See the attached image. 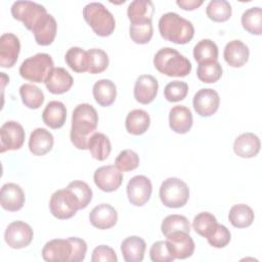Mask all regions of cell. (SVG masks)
I'll list each match as a JSON object with an SVG mask.
<instances>
[{"instance_id": "1", "label": "cell", "mask_w": 262, "mask_h": 262, "mask_svg": "<svg viewBox=\"0 0 262 262\" xmlns=\"http://www.w3.org/2000/svg\"><path fill=\"white\" fill-rule=\"evenodd\" d=\"M98 115L96 110L89 103L78 104L72 115L71 141L78 149H88L90 137L97 128Z\"/></svg>"}, {"instance_id": "2", "label": "cell", "mask_w": 262, "mask_h": 262, "mask_svg": "<svg viewBox=\"0 0 262 262\" xmlns=\"http://www.w3.org/2000/svg\"><path fill=\"white\" fill-rule=\"evenodd\" d=\"M86 252V242L72 236L47 242L42 249V257L48 262H80L85 259Z\"/></svg>"}, {"instance_id": "3", "label": "cell", "mask_w": 262, "mask_h": 262, "mask_svg": "<svg viewBox=\"0 0 262 262\" xmlns=\"http://www.w3.org/2000/svg\"><path fill=\"white\" fill-rule=\"evenodd\" d=\"M159 32L163 39L175 44H186L194 35L190 20L175 12H167L159 19Z\"/></svg>"}, {"instance_id": "4", "label": "cell", "mask_w": 262, "mask_h": 262, "mask_svg": "<svg viewBox=\"0 0 262 262\" xmlns=\"http://www.w3.org/2000/svg\"><path fill=\"white\" fill-rule=\"evenodd\" d=\"M154 66L168 77H186L191 71L189 59L171 47H163L155 54Z\"/></svg>"}, {"instance_id": "5", "label": "cell", "mask_w": 262, "mask_h": 262, "mask_svg": "<svg viewBox=\"0 0 262 262\" xmlns=\"http://www.w3.org/2000/svg\"><path fill=\"white\" fill-rule=\"evenodd\" d=\"M83 16L93 32L100 37H107L115 31V17L102 3L90 2L86 4L83 8Z\"/></svg>"}, {"instance_id": "6", "label": "cell", "mask_w": 262, "mask_h": 262, "mask_svg": "<svg viewBox=\"0 0 262 262\" xmlns=\"http://www.w3.org/2000/svg\"><path fill=\"white\" fill-rule=\"evenodd\" d=\"M53 60L47 53H37L25 59L19 67V75L34 83H45L53 70Z\"/></svg>"}, {"instance_id": "7", "label": "cell", "mask_w": 262, "mask_h": 262, "mask_svg": "<svg viewBox=\"0 0 262 262\" xmlns=\"http://www.w3.org/2000/svg\"><path fill=\"white\" fill-rule=\"evenodd\" d=\"M160 200L168 208H181L186 205L189 199V188L187 184L176 177L164 180L160 186Z\"/></svg>"}, {"instance_id": "8", "label": "cell", "mask_w": 262, "mask_h": 262, "mask_svg": "<svg viewBox=\"0 0 262 262\" xmlns=\"http://www.w3.org/2000/svg\"><path fill=\"white\" fill-rule=\"evenodd\" d=\"M49 208L51 214L60 220L70 219L80 210V204L77 198L70 189L62 188L54 191L50 198Z\"/></svg>"}, {"instance_id": "9", "label": "cell", "mask_w": 262, "mask_h": 262, "mask_svg": "<svg viewBox=\"0 0 262 262\" xmlns=\"http://www.w3.org/2000/svg\"><path fill=\"white\" fill-rule=\"evenodd\" d=\"M10 10L13 18L21 21L24 26L30 31L33 30L38 19L47 13V10L43 5L26 0L15 1L12 4Z\"/></svg>"}, {"instance_id": "10", "label": "cell", "mask_w": 262, "mask_h": 262, "mask_svg": "<svg viewBox=\"0 0 262 262\" xmlns=\"http://www.w3.org/2000/svg\"><path fill=\"white\" fill-rule=\"evenodd\" d=\"M34 237L32 227L20 220L13 221L5 229V243L12 249H23L28 247Z\"/></svg>"}, {"instance_id": "11", "label": "cell", "mask_w": 262, "mask_h": 262, "mask_svg": "<svg viewBox=\"0 0 262 262\" xmlns=\"http://www.w3.org/2000/svg\"><path fill=\"white\" fill-rule=\"evenodd\" d=\"M25 130L15 121H7L0 128V151L19 149L25 141Z\"/></svg>"}, {"instance_id": "12", "label": "cell", "mask_w": 262, "mask_h": 262, "mask_svg": "<svg viewBox=\"0 0 262 262\" xmlns=\"http://www.w3.org/2000/svg\"><path fill=\"white\" fill-rule=\"evenodd\" d=\"M151 192V181L144 175L132 177L127 184V196L133 206L141 207L145 205L149 201Z\"/></svg>"}, {"instance_id": "13", "label": "cell", "mask_w": 262, "mask_h": 262, "mask_svg": "<svg viewBox=\"0 0 262 262\" xmlns=\"http://www.w3.org/2000/svg\"><path fill=\"white\" fill-rule=\"evenodd\" d=\"M95 185L104 192L117 190L123 181V173L114 165L101 166L93 174Z\"/></svg>"}, {"instance_id": "14", "label": "cell", "mask_w": 262, "mask_h": 262, "mask_svg": "<svg viewBox=\"0 0 262 262\" xmlns=\"http://www.w3.org/2000/svg\"><path fill=\"white\" fill-rule=\"evenodd\" d=\"M166 244L174 259H186L194 252V242L188 232L175 231L166 236Z\"/></svg>"}, {"instance_id": "15", "label": "cell", "mask_w": 262, "mask_h": 262, "mask_svg": "<svg viewBox=\"0 0 262 262\" xmlns=\"http://www.w3.org/2000/svg\"><path fill=\"white\" fill-rule=\"evenodd\" d=\"M220 97L216 90L212 88H202L193 96L192 105L201 117H211L219 107Z\"/></svg>"}, {"instance_id": "16", "label": "cell", "mask_w": 262, "mask_h": 262, "mask_svg": "<svg viewBox=\"0 0 262 262\" xmlns=\"http://www.w3.org/2000/svg\"><path fill=\"white\" fill-rule=\"evenodd\" d=\"M19 51V39L12 33L3 34L0 37V67L12 68L17 61Z\"/></svg>"}, {"instance_id": "17", "label": "cell", "mask_w": 262, "mask_h": 262, "mask_svg": "<svg viewBox=\"0 0 262 262\" xmlns=\"http://www.w3.org/2000/svg\"><path fill=\"white\" fill-rule=\"evenodd\" d=\"M35 41L41 46L50 45L56 36L57 24L55 18L48 12L42 15L32 30Z\"/></svg>"}, {"instance_id": "18", "label": "cell", "mask_w": 262, "mask_h": 262, "mask_svg": "<svg viewBox=\"0 0 262 262\" xmlns=\"http://www.w3.org/2000/svg\"><path fill=\"white\" fill-rule=\"evenodd\" d=\"M25 192L16 183H5L0 192L1 207L8 212H16L25 205Z\"/></svg>"}, {"instance_id": "19", "label": "cell", "mask_w": 262, "mask_h": 262, "mask_svg": "<svg viewBox=\"0 0 262 262\" xmlns=\"http://www.w3.org/2000/svg\"><path fill=\"white\" fill-rule=\"evenodd\" d=\"M158 80L151 75H140L134 85V98L141 104L150 103L157 96Z\"/></svg>"}, {"instance_id": "20", "label": "cell", "mask_w": 262, "mask_h": 262, "mask_svg": "<svg viewBox=\"0 0 262 262\" xmlns=\"http://www.w3.org/2000/svg\"><path fill=\"white\" fill-rule=\"evenodd\" d=\"M90 223L98 229H108L116 225L118 213L110 204H100L94 207L89 214Z\"/></svg>"}, {"instance_id": "21", "label": "cell", "mask_w": 262, "mask_h": 262, "mask_svg": "<svg viewBox=\"0 0 262 262\" xmlns=\"http://www.w3.org/2000/svg\"><path fill=\"white\" fill-rule=\"evenodd\" d=\"M74 79L63 68H53L45 81L47 90L52 94H62L68 92L73 86Z\"/></svg>"}, {"instance_id": "22", "label": "cell", "mask_w": 262, "mask_h": 262, "mask_svg": "<svg viewBox=\"0 0 262 262\" xmlns=\"http://www.w3.org/2000/svg\"><path fill=\"white\" fill-rule=\"evenodd\" d=\"M260 147L261 143L259 137L252 132L241 134L235 138L233 143L234 154L244 159L256 157L260 151Z\"/></svg>"}, {"instance_id": "23", "label": "cell", "mask_w": 262, "mask_h": 262, "mask_svg": "<svg viewBox=\"0 0 262 262\" xmlns=\"http://www.w3.org/2000/svg\"><path fill=\"white\" fill-rule=\"evenodd\" d=\"M192 114L185 105H175L169 112V126L175 133H187L192 127Z\"/></svg>"}, {"instance_id": "24", "label": "cell", "mask_w": 262, "mask_h": 262, "mask_svg": "<svg viewBox=\"0 0 262 262\" xmlns=\"http://www.w3.org/2000/svg\"><path fill=\"white\" fill-rule=\"evenodd\" d=\"M250 56L249 47L241 40L229 41L223 51L225 61L232 68H241L248 60Z\"/></svg>"}, {"instance_id": "25", "label": "cell", "mask_w": 262, "mask_h": 262, "mask_svg": "<svg viewBox=\"0 0 262 262\" xmlns=\"http://www.w3.org/2000/svg\"><path fill=\"white\" fill-rule=\"evenodd\" d=\"M53 143V135L48 130L36 128L30 135L29 149L35 156H44L52 149Z\"/></svg>"}, {"instance_id": "26", "label": "cell", "mask_w": 262, "mask_h": 262, "mask_svg": "<svg viewBox=\"0 0 262 262\" xmlns=\"http://www.w3.org/2000/svg\"><path fill=\"white\" fill-rule=\"evenodd\" d=\"M67 119V108L61 101H49L42 112V120L51 129L61 128Z\"/></svg>"}, {"instance_id": "27", "label": "cell", "mask_w": 262, "mask_h": 262, "mask_svg": "<svg viewBox=\"0 0 262 262\" xmlns=\"http://www.w3.org/2000/svg\"><path fill=\"white\" fill-rule=\"evenodd\" d=\"M145 249V242L137 235L128 236L121 244V252L126 262H141Z\"/></svg>"}, {"instance_id": "28", "label": "cell", "mask_w": 262, "mask_h": 262, "mask_svg": "<svg viewBox=\"0 0 262 262\" xmlns=\"http://www.w3.org/2000/svg\"><path fill=\"white\" fill-rule=\"evenodd\" d=\"M92 93L95 101L101 106H110L117 97V87L108 79H101L94 83Z\"/></svg>"}, {"instance_id": "29", "label": "cell", "mask_w": 262, "mask_h": 262, "mask_svg": "<svg viewBox=\"0 0 262 262\" xmlns=\"http://www.w3.org/2000/svg\"><path fill=\"white\" fill-rule=\"evenodd\" d=\"M150 125V118L147 112L136 108L128 113L126 120H125V126L128 133L132 135H141L147 131L148 127Z\"/></svg>"}, {"instance_id": "30", "label": "cell", "mask_w": 262, "mask_h": 262, "mask_svg": "<svg viewBox=\"0 0 262 262\" xmlns=\"http://www.w3.org/2000/svg\"><path fill=\"white\" fill-rule=\"evenodd\" d=\"M255 215L251 207L245 204L233 205L228 213V220L236 228L249 227L254 221Z\"/></svg>"}, {"instance_id": "31", "label": "cell", "mask_w": 262, "mask_h": 262, "mask_svg": "<svg viewBox=\"0 0 262 262\" xmlns=\"http://www.w3.org/2000/svg\"><path fill=\"white\" fill-rule=\"evenodd\" d=\"M155 7L150 0H134L127 8V15L130 23L152 19Z\"/></svg>"}, {"instance_id": "32", "label": "cell", "mask_w": 262, "mask_h": 262, "mask_svg": "<svg viewBox=\"0 0 262 262\" xmlns=\"http://www.w3.org/2000/svg\"><path fill=\"white\" fill-rule=\"evenodd\" d=\"M88 149L91 156L98 161H104L111 154L112 144L108 137L100 132H95L89 139Z\"/></svg>"}, {"instance_id": "33", "label": "cell", "mask_w": 262, "mask_h": 262, "mask_svg": "<svg viewBox=\"0 0 262 262\" xmlns=\"http://www.w3.org/2000/svg\"><path fill=\"white\" fill-rule=\"evenodd\" d=\"M19 94L23 100V103L31 108V110H37L39 108L43 102H44V93L42 92V90L33 85V84H23L19 87Z\"/></svg>"}, {"instance_id": "34", "label": "cell", "mask_w": 262, "mask_h": 262, "mask_svg": "<svg viewBox=\"0 0 262 262\" xmlns=\"http://www.w3.org/2000/svg\"><path fill=\"white\" fill-rule=\"evenodd\" d=\"M193 57L199 63L217 60L218 47L216 43L210 39H203L199 41L193 47Z\"/></svg>"}, {"instance_id": "35", "label": "cell", "mask_w": 262, "mask_h": 262, "mask_svg": "<svg viewBox=\"0 0 262 262\" xmlns=\"http://www.w3.org/2000/svg\"><path fill=\"white\" fill-rule=\"evenodd\" d=\"M231 5L226 0H212L208 3L206 8L207 16L217 23H223L231 16Z\"/></svg>"}, {"instance_id": "36", "label": "cell", "mask_w": 262, "mask_h": 262, "mask_svg": "<svg viewBox=\"0 0 262 262\" xmlns=\"http://www.w3.org/2000/svg\"><path fill=\"white\" fill-rule=\"evenodd\" d=\"M241 20L243 28L250 34H262V9L260 7H251L244 11Z\"/></svg>"}, {"instance_id": "37", "label": "cell", "mask_w": 262, "mask_h": 262, "mask_svg": "<svg viewBox=\"0 0 262 262\" xmlns=\"http://www.w3.org/2000/svg\"><path fill=\"white\" fill-rule=\"evenodd\" d=\"M154 34L151 19L131 23L129 27V35L136 44H146L150 41Z\"/></svg>"}, {"instance_id": "38", "label": "cell", "mask_w": 262, "mask_h": 262, "mask_svg": "<svg viewBox=\"0 0 262 262\" xmlns=\"http://www.w3.org/2000/svg\"><path fill=\"white\" fill-rule=\"evenodd\" d=\"M64 60L76 73H84L88 71L87 51L80 47H71L64 55Z\"/></svg>"}, {"instance_id": "39", "label": "cell", "mask_w": 262, "mask_h": 262, "mask_svg": "<svg viewBox=\"0 0 262 262\" xmlns=\"http://www.w3.org/2000/svg\"><path fill=\"white\" fill-rule=\"evenodd\" d=\"M223 70L218 60L207 61L199 63L196 69V76L200 81L204 83H215L222 76Z\"/></svg>"}, {"instance_id": "40", "label": "cell", "mask_w": 262, "mask_h": 262, "mask_svg": "<svg viewBox=\"0 0 262 262\" xmlns=\"http://www.w3.org/2000/svg\"><path fill=\"white\" fill-rule=\"evenodd\" d=\"M161 231L165 236L175 231H185L189 233L190 224L188 219L185 216L172 214V215H168L163 220L161 225Z\"/></svg>"}, {"instance_id": "41", "label": "cell", "mask_w": 262, "mask_h": 262, "mask_svg": "<svg viewBox=\"0 0 262 262\" xmlns=\"http://www.w3.org/2000/svg\"><path fill=\"white\" fill-rule=\"evenodd\" d=\"M218 224L216 217L209 212H201L194 216L192 227L194 231L203 237H208Z\"/></svg>"}, {"instance_id": "42", "label": "cell", "mask_w": 262, "mask_h": 262, "mask_svg": "<svg viewBox=\"0 0 262 262\" xmlns=\"http://www.w3.org/2000/svg\"><path fill=\"white\" fill-rule=\"evenodd\" d=\"M88 54V73L99 74L106 70L108 67V56L106 52L99 48H92L87 51Z\"/></svg>"}, {"instance_id": "43", "label": "cell", "mask_w": 262, "mask_h": 262, "mask_svg": "<svg viewBox=\"0 0 262 262\" xmlns=\"http://www.w3.org/2000/svg\"><path fill=\"white\" fill-rule=\"evenodd\" d=\"M68 189L77 198L80 204V210L85 209L92 200V189L90 186L82 180H74L67 186Z\"/></svg>"}, {"instance_id": "44", "label": "cell", "mask_w": 262, "mask_h": 262, "mask_svg": "<svg viewBox=\"0 0 262 262\" xmlns=\"http://www.w3.org/2000/svg\"><path fill=\"white\" fill-rule=\"evenodd\" d=\"M115 166L122 172L135 170L139 166V156L132 149H124L117 156Z\"/></svg>"}, {"instance_id": "45", "label": "cell", "mask_w": 262, "mask_h": 262, "mask_svg": "<svg viewBox=\"0 0 262 262\" xmlns=\"http://www.w3.org/2000/svg\"><path fill=\"white\" fill-rule=\"evenodd\" d=\"M188 93V85L183 81H172L165 86L164 95L170 102H177L183 100Z\"/></svg>"}, {"instance_id": "46", "label": "cell", "mask_w": 262, "mask_h": 262, "mask_svg": "<svg viewBox=\"0 0 262 262\" xmlns=\"http://www.w3.org/2000/svg\"><path fill=\"white\" fill-rule=\"evenodd\" d=\"M231 239V233L223 224H217L211 234L207 237L208 243L214 248H224Z\"/></svg>"}, {"instance_id": "47", "label": "cell", "mask_w": 262, "mask_h": 262, "mask_svg": "<svg viewBox=\"0 0 262 262\" xmlns=\"http://www.w3.org/2000/svg\"><path fill=\"white\" fill-rule=\"evenodd\" d=\"M149 257L154 262H171L174 257L171 255L166 241H158L154 243L149 249Z\"/></svg>"}, {"instance_id": "48", "label": "cell", "mask_w": 262, "mask_h": 262, "mask_svg": "<svg viewBox=\"0 0 262 262\" xmlns=\"http://www.w3.org/2000/svg\"><path fill=\"white\" fill-rule=\"evenodd\" d=\"M91 261L92 262H117L118 257L113 248L105 245H100L93 250Z\"/></svg>"}, {"instance_id": "49", "label": "cell", "mask_w": 262, "mask_h": 262, "mask_svg": "<svg viewBox=\"0 0 262 262\" xmlns=\"http://www.w3.org/2000/svg\"><path fill=\"white\" fill-rule=\"evenodd\" d=\"M203 0H177L176 4L184 10H194L203 4Z\"/></svg>"}]
</instances>
